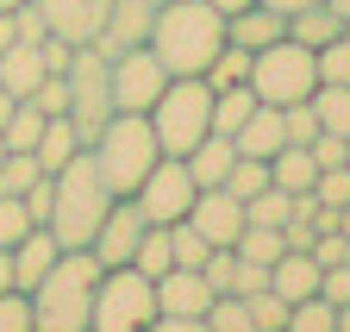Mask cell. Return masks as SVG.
Masks as SVG:
<instances>
[{"mask_svg": "<svg viewBox=\"0 0 350 332\" xmlns=\"http://www.w3.org/2000/svg\"><path fill=\"white\" fill-rule=\"evenodd\" d=\"M144 44L169 75H206V63L226 51V13H213L206 0H163Z\"/></svg>", "mask_w": 350, "mask_h": 332, "instance_id": "1", "label": "cell"}, {"mask_svg": "<svg viewBox=\"0 0 350 332\" xmlns=\"http://www.w3.org/2000/svg\"><path fill=\"white\" fill-rule=\"evenodd\" d=\"M94 282H100V257L94 251H63L57 270L25 295L31 301V332H88Z\"/></svg>", "mask_w": 350, "mask_h": 332, "instance_id": "2", "label": "cell"}, {"mask_svg": "<svg viewBox=\"0 0 350 332\" xmlns=\"http://www.w3.org/2000/svg\"><path fill=\"white\" fill-rule=\"evenodd\" d=\"M51 182H57V201H51V232H57V244H63V251H88L94 232H100V220H107V207H113V188L100 182V170H94V157H88V151H75Z\"/></svg>", "mask_w": 350, "mask_h": 332, "instance_id": "3", "label": "cell"}, {"mask_svg": "<svg viewBox=\"0 0 350 332\" xmlns=\"http://www.w3.org/2000/svg\"><path fill=\"white\" fill-rule=\"evenodd\" d=\"M88 157H94L100 182L113 188V201L119 194H138V182L157 170V157H163V144L150 132V113H113L107 126H100V138L88 144Z\"/></svg>", "mask_w": 350, "mask_h": 332, "instance_id": "4", "label": "cell"}, {"mask_svg": "<svg viewBox=\"0 0 350 332\" xmlns=\"http://www.w3.org/2000/svg\"><path fill=\"white\" fill-rule=\"evenodd\" d=\"M150 132H157L163 157H188L213 132V81L206 75H169L157 107H150Z\"/></svg>", "mask_w": 350, "mask_h": 332, "instance_id": "5", "label": "cell"}, {"mask_svg": "<svg viewBox=\"0 0 350 332\" xmlns=\"http://www.w3.org/2000/svg\"><path fill=\"white\" fill-rule=\"evenodd\" d=\"M319 88V51L294 44V38H275L250 57V94L262 107H294V101H313Z\"/></svg>", "mask_w": 350, "mask_h": 332, "instance_id": "6", "label": "cell"}, {"mask_svg": "<svg viewBox=\"0 0 350 332\" xmlns=\"http://www.w3.org/2000/svg\"><path fill=\"white\" fill-rule=\"evenodd\" d=\"M157 320V282L144 270H100L94 282V314H88V332H150Z\"/></svg>", "mask_w": 350, "mask_h": 332, "instance_id": "7", "label": "cell"}, {"mask_svg": "<svg viewBox=\"0 0 350 332\" xmlns=\"http://www.w3.org/2000/svg\"><path fill=\"white\" fill-rule=\"evenodd\" d=\"M63 81H69V107H63V113H69V126H75L81 144H94L100 126L113 119V63H107L94 44H75Z\"/></svg>", "mask_w": 350, "mask_h": 332, "instance_id": "8", "label": "cell"}, {"mask_svg": "<svg viewBox=\"0 0 350 332\" xmlns=\"http://www.w3.org/2000/svg\"><path fill=\"white\" fill-rule=\"evenodd\" d=\"M194 176H188V163L182 157H157V170L138 182V214L150 220V226H175V220H188V207H194Z\"/></svg>", "mask_w": 350, "mask_h": 332, "instance_id": "9", "label": "cell"}, {"mask_svg": "<svg viewBox=\"0 0 350 332\" xmlns=\"http://www.w3.org/2000/svg\"><path fill=\"white\" fill-rule=\"evenodd\" d=\"M107 63H113V113H150L157 94H163V81H169V69L157 63V51L138 44V51H119Z\"/></svg>", "mask_w": 350, "mask_h": 332, "instance_id": "10", "label": "cell"}, {"mask_svg": "<svg viewBox=\"0 0 350 332\" xmlns=\"http://www.w3.org/2000/svg\"><path fill=\"white\" fill-rule=\"evenodd\" d=\"M144 214H138V201L131 194H119L113 207H107V220H100V232H94V244L88 251L100 257V270H119V264H131V251H138V238H144Z\"/></svg>", "mask_w": 350, "mask_h": 332, "instance_id": "11", "label": "cell"}, {"mask_svg": "<svg viewBox=\"0 0 350 332\" xmlns=\"http://www.w3.org/2000/svg\"><path fill=\"white\" fill-rule=\"evenodd\" d=\"M150 19H157V0H107V19L94 31V51L100 57H119V51H138L150 38Z\"/></svg>", "mask_w": 350, "mask_h": 332, "instance_id": "12", "label": "cell"}, {"mask_svg": "<svg viewBox=\"0 0 350 332\" xmlns=\"http://www.w3.org/2000/svg\"><path fill=\"white\" fill-rule=\"evenodd\" d=\"M188 226L206 244H238V232H244V201L226 194V188H200L194 207H188Z\"/></svg>", "mask_w": 350, "mask_h": 332, "instance_id": "13", "label": "cell"}, {"mask_svg": "<svg viewBox=\"0 0 350 332\" xmlns=\"http://www.w3.org/2000/svg\"><path fill=\"white\" fill-rule=\"evenodd\" d=\"M7 251H13V288H19V295H31V288L57 270L63 244H57V232H51V226H31L19 244H7Z\"/></svg>", "mask_w": 350, "mask_h": 332, "instance_id": "14", "label": "cell"}, {"mask_svg": "<svg viewBox=\"0 0 350 332\" xmlns=\"http://www.w3.org/2000/svg\"><path fill=\"white\" fill-rule=\"evenodd\" d=\"M31 7L44 13V25L57 38H69V44H94V31L107 19V0H31Z\"/></svg>", "mask_w": 350, "mask_h": 332, "instance_id": "15", "label": "cell"}, {"mask_svg": "<svg viewBox=\"0 0 350 332\" xmlns=\"http://www.w3.org/2000/svg\"><path fill=\"white\" fill-rule=\"evenodd\" d=\"M213 307V288H206V276L200 270H163L157 276V314H182V320H200Z\"/></svg>", "mask_w": 350, "mask_h": 332, "instance_id": "16", "label": "cell"}, {"mask_svg": "<svg viewBox=\"0 0 350 332\" xmlns=\"http://www.w3.org/2000/svg\"><path fill=\"white\" fill-rule=\"evenodd\" d=\"M232 144H238V157H262V163H269L282 144H288V132H282V107H250V119H244V126L232 132Z\"/></svg>", "mask_w": 350, "mask_h": 332, "instance_id": "17", "label": "cell"}, {"mask_svg": "<svg viewBox=\"0 0 350 332\" xmlns=\"http://www.w3.org/2000/svg\"><path fill=\"white\" fill-rule=\"evenodd\" d=\"M226 38H232V44H244V51H262V44H275V38H288V19H282L275 7H262V0H250L244 13L226 19Z\"/></svg>", "mask_w": 350, "mask_h": 332, "instance_id": "18", "label": "cell"}, {"mask_svg": "<svg viewBox=\"0 0 350 332\" xmlns=\"http://www.w3.org/2000/svg\"><path fill=\"white\" fill-rule=\"evenodd\" d=\"M182 163H188L194 188H219V182L232 176V163H238V144H232L226 132H206V138H200V144H194V151H188Z\"/></svg>", "mask_w": 350, "mask_h": 332, "instance_id": "19", "label": "cell"}, {"mask_svg": "<svg viewBox=\"0 0 350 332\" xmlns=\"http://www.w3.org/2000/svg\"><path fill=\"white\" fill-rule=\"evenodd\" d=\"M51 75L44 69V57H38V44H25V38H13L7 51H0V88H7L13 101H31V88Z\"/></svg>", "mask_w": 350, "mask_h": 332, "instance_id": "20", "label": "cell"}, {"mask_svg": "<svg viewBox=\"0 0 350 332\" xmlns=\"http://www.w3.org/2000/svg\"><path fill=\"white\" fill-rule=\"evenodd\" d=\"M269 288L282 301H306V295H319V257L313 251H282L269 264Z\"/></svg>", "mask_w": 350, "mask_h": 332, "instance_id": "21", "label": "cell"}, {"mask_svg": "<svg viewBox=\"0 0 350 332\" xmlns=\"http://www.w3.org/2000/svg\"><path fill=\"white\" fill-rule=\"evenodd\" d=\"M75 151H88V144L75 138V126H69V113H51V119H44V132H38V144H31V157H38V170H44V176H57V170H63V163H69Z\"/></svg>", "mask_w": 350, "mask_h": 332, "instance_id": "22", "label": "cell"}, {"mask_svg": "<svg viewBox=\"0 0 350 332\" xmlns=\"http://www.w3.org/2000/svg\"><path fill=\"white\" fill-rule=\"evenodd\" d=\"M338 31H344V19H338L332 0H313V7L288 13V38H294V44H306V51H325Z\"/></svg>", "mask_w": 350, "mask_h": 332, "instance_id": "23", "label": "cell"}, {"mask_svg": "<svg viewBox=\"0 0 350 332\" xmlns=\"http://www.w3.org/2000/svg\"><path fill=\"white\" fill-rule=\"evenodd\" d=\"M269 182L288 188V194H313V182H319L313 151H306V144H282V151L269 157Z\"/></svg>", "mask_w": 350, "mask_h": 332, "instance_id": "24", "label": "cell"}, {"mask_svg": "<svg viewBox=\"0 0 350 332\" xmlns=\"http://www.w3.org/2000/svg\"><path fill=\"white\" fill-rule=\"evenodd\" d=\"M313 113H319V132L350 138V81H319L313 88Z\"/></svg>", "mask_w": 350, "mask_h": 332, "instance_id": "25", "label": "cell"}, {"mask_svg": "<svg viewBox=\"0 0 350 332\" xmlns=\"http://www.w3.org/2000/svg\"><path fill=\"white\" fill-rule=\"evenodd\" d=\"M250 107H256V94H250V81H238V88H213V132H238L244 119H250Z\"/></svg>", "mask_w": 350, "mask_h": 332, "instance_id": "26", "label": "cell"}, {"mask_svg": "<svg viewBox=\"0 0 350 332\" xmlns=\"http://www.w3.org/2000/svg\"><path fill=\"white\" fill-rule=\"evenodd\" d=\"M232 251H238L244 264H262V270H269V264H275V257L288 251V238H282V226H244Z\"/></svg>", "mask_w": 350, "mask_h": 332, "instance_id": "27", "label": "cell"}, {"mask_svg": "<svg viewBox=\"0 0 350 332\" xmlns=\"http://www.w3.org/2000/svg\"><path fill=\"white\" fill-rule=\"evenodd\" d=\"M288 214H294V194L288 188H262V194H250L244 201V226H288Z\"/></svg>", "mask_w": 350, "mask_h": 332, "instance_id": "28", "label": "cell"}, {"mask_svg": "<svg viewBox=\"0 0 350 332\" xmlns=\"http://www.w3.org/2000/svg\"><path fill=\"white\" fill-rule=\"evenodd\" d=\"M131 270H144L150 282H157L163 270H175V257H169V226H144L138 251H131Z\"/></svg>", "mask_w": 350, "mask_h": 332, "instance_id": "29", "label": "cell"}, {"mask_svg": "<svg viewBox=\"0 0 350 332\" xmlns=\"http://www.w3.org/2000/svg\"><path fill=\"white\" fill-rule=\"evenodd\" d=\"M250 57H256V51H244V44H232V38H226V51L206 63V81H213V88H238V81H250Z\"/></svg>", "mask_w": 350, "mask_h": 332, "instance_id": "30", "label": "cell"}, {"mask_svg": "<svg viewBox=\"0 0 350 332\" xmlns=\"http://www.w3.org/2000/svg\"><path fill=\"white\" fill-rule=\"evenodd\" d=\"M288 332H338V307L325 295H306L288 307Z\"/></svg>", "mask_w": 350, "mask_h": 332, "instance_id": "31", "label": "cell"}, {"mask_svg": "<svg viewBox=\"0 0 350 332\" xmlns=\"http://www.w3.org/2000/svg\"><path fill=\"white\" fill-rule=\"evenodd\" d=\"M206 332H256L250 301H244V295H213V307H206Z\"/></svg>", "mask_w": 350, "mask_h": 332, "instance_id": "32", "label": "cell"}, {"mask_svg": "<svg viewBox=\"0 0 350 332\" xmlns=\"http://www.w3.org/2000/svg\"><path fill=\"white\" fill-rule=\"evenodd\" d=\"M44 119H51V113H38L31 101H19V107H13V119L0 126V138H7V151H31V144H38V132H44Z\"/></svg>", "mask_w": 350, "mask_h": 332, "instance_id": "33", "label": "cell"}, {"mask_svg": "<svg viewBox=\"0 0 350 332\" xmlns=\"http://www.w3.org/2000/svg\"><path fill=\"white\" fill-rule=\"evenodd\" d=\"M219 188H226V194H238V201H250V194H262V188H269V163H262V157H238V163H232V176L219 182Z\"/></svg>", "mask_w": 350, "mask_h": 332, "instance_id": "34", "label": "cell"}, {"mask_svg": "<svg viewBox=\"0 0 350 332\" xmlns=\"http://www.w3.org/2000/svg\"><path fill=\"white\" fill-rule=\"evenodd\" d=\"M206 251H213V244H206L188 220H175V226H169V257L182 264V270H200V264H206Z\"/></svg>", "mask_w": 350, "mask_h": 332, "instance_id": "35", "label": "cell"}, {"mask_svg": "<svg viewBox=\"0 0 350 332\" xmlns=\"http://www.w3.org/2000/svg\"><path fill=\"white\" fill-rule=\"evenodd\" d=\"M244 301H250L256 332H288V307H294V301H282L275 288H256V295H244Z\"/></svg>", "mask_w": 350, "mask_h": 332, "instance_id": "36", "label": "cell"}, {"mask_svg": "<svg viewBox=\"0 0 350 332\" xmlns=\"http://www.w3.org/2000/svg\"><path fill=\"white\" fill-rule=\"evenodd\" d=\"M38 176H44V170H38L31 151H7V163H0V194H25Z\"/></svg>", "mask_w": 350, "mask_h": 332, "instance_id": "37", "label": "cell"}, {"mask_svg": "<svg viewBox=\"0 0 350 332\" xmlns=\"http://www.w3.org/2000/svg\"><path fill=\"white\" fill-rule=\"evenodd\" d=\"M282 132H288V144H313V138H319V113H313V101L282 107Z\"/></svg>", "mask_w": 350, "mask_h": 332, "instance_id": "38", "label": "cell"}, {"mask_svg": "<svg viewBox=\"0 0 350 332\" xmlns=\"http://www.w3.org/2000/svg\"><path fill=\"white\" fill-rule=\"evenodd\" d=\"M31 232V214H25V201L19 194H0V244H19Z\"/></svg>", "mask_w": 350, "mask_h": 332, "instance_id": "39", "label": "cell"}, {"mask_svg": "<svg viewBox=\"0 0 350 332\" xmlns=\"http://www.w3.org/2000/svg\"><path fill=\"white\" fill-rule=\"evenodd\" d=\"M319 81H350V31H338L319 51Z\"/></svg>", "mask_w": 350, "mask_h": 332, "instance_id": "40", "label": "cell"}, {"mask_svg": "<svg viewBox=\"0 0 350 332\" xmlns=\"http://www.w3.org/2000/svg\"><path fill=\"white\" fill-rule=\"evenodd\" d=\"M313 201H319V207H350V170H344V163H338V170H319Z\"/></svg>", "mask_w": 350, "mask_h": 332, "instance_id": "41", "label": "cell"}, {"mask_svg": "<svg viewBox=\"0 0 350 332\" xmlns=\"http://www.w3.org/2000/svg\"><path fill=\"white\" fill-rule=\"evenodd\" d=\"M31 107H38V113H63V107H69V81H63V75H44L38 88H31Z\"/></svg>", "mask_w": 350, "mask_h": 332, "instance_id": "42", "label": "cell"}, {"mask_svg": "<svg viewBox=\"0 0 350 332\" xmlns=\"http://www.w3.org/2000/svg\"><path fill=\"white\" fill-rule=\"evenodd\" d=\"M38 57H44V69H51V75H63L69 57H75V44H69V38H57V31H44V38H38Z\"/></svg>", "mask_w": 350, "mask_h": 332, "instance_id": "43", "label": "cell"}, {"mask_svg": "<svg viewBox=\"0 0 350 332\" xmlns=\"http://www.w3.org/2000/svg\"><path fill=\"white\" fill-rule=\"evenodd\" d=\"M313 257H319V270L350 264V238H344V232H319V238H313Z\"/></svg>", "mask_w": 350, "mask_h": 332, "instance_id": "44", "label": "cell"}, {"mask_svg": "<svg viewBox=\"0 0 350 332\" xmlns=\"http://www.w3.org/2000/svg\"><path fill=\"white\" fill-rule=\"evenodd\" d=\"M0 332H31V301L25 295H0Z\"/></svg>", "mask_w": 350, "mask_h": 332, "instance_id": "45", "label": "cell"}, {"mask_svg": "<svg viewBox=\"0 0 350 332\" xmlns=\"http://www.w3.org/2000/svg\"><path fill=\"white\" fill-rule=\"evenodd\" d=\"M319 295H325L332 307H344V301H350V264H332V270H319Z\"/></svg>", "mask_w": 350, "mask_h": 332, "instance_id": "46", "label": "cell"}, {"mask_svg": "<svg viewBox=\"0 0 350 332\" xmlns=\"http://www.w3.org/2000/svg\"><path fill=\"white\" fill-rule=\"evenodd\" d=\"M44 31H51V25H44V13L31 7V0H25V7H13V38H25V44H38Z\"/></svg>", "mask_w": 350, "mask_h": 332, "instance_id": "47", "label": "cell"}, {"mask_svg": "<svg viewBox=\"0 0 350 332\" xmlns=\"http://www.w3.org/2000/svg\"><path fill=\"white\" fill-rule=\"evenodd\" d=\"M150 332H206V314H200V320H182V314H157V320H150Z\"/></svg>", "mask_w": 350, "mask_h": 332, "instance_id": "48", "label": "cell"}, {"mask_svg": "<svg viewBox=\"0 0 350 332\" xmlns=\"http://www.w3.org/2000/svg\"><path fill=\"white\" fill-rule=\"evenodd\" d=\"M0 295H19V288H13V251H7V244H0Z\"/></svg>", "mask_w": 350, "mask_h": 332, "instance_id": "49", "label": "cell"}, {"mask_svg": "<svg viewBox=\"0 0 350 332\" xmlns=\"http://www.w3.org/2000/svg\"><path fill=\"white\" fill-rule=\"evenodd\" d=\"M262 7H275V13L288 19V13H300V7H313V0H262Z\"/></svg>", "mask_w": 350, "mask_h": 332, "instance_id": "50", "label": "cell"}, {"mask_svg": "<svg viewBox=\"0 0 350 332\" xmlns=\"http://www.w3.org/2000/svg\"><path fill=\"white\" fill-rule=\"evenodd\" d=\"M206 7H213V13H226V19H232V13H244V7H250V0H206Z\"/></svg>", "mask_w": 350, "mask_h": 332, "instance_id": "51", "label": "cell"}, {"mask_svg": "<svg viewBox=\"0 0 350 332\" xmlns=\"http://www.w3.org/2000/svg\"><path fill=\"white\" fill-rule=\"evenodd\" d=\"M13 44V13H0V51Z\"/></svg>", "mask_w": 350, "mask_h": 332, "instance_id": "52", "label": "cell"}, {"mask_svg": "<svg viewBox=\"0 0 350 332\" xmlns=\"http://www.w3.org/2000/svg\"><path fill=\"white\" fill-rule=\"evenodd\" d=\"M13 107H19V101H13L7 88H0V126H7V119H13Z\"/></svg>", "mask_w": 350, "mask_h": 332, "instance_id": "53", "label": "cell"}, {"mask_svg": "<svg viewBox=\"0 0 350 332\" xmlns=\"http://www.w3.org/2000/svg\"><path fill=\"white\" fill-rule=\"evenodd\" d=\"M338 332H350V301H344V307H338Z\"/></svg>", "mask_w": 350, "mask_h": 332, "instance_id": "54", "label": "cell"}, {"mask_svg": "<svg viewBox=\"0 0 350 332\" xmlns=\"http://www.w3.org/2000/svg\"><path fill=\"white\" fill-rule=\"evenodd\" d=\"M332 7H338V19H344V25H350V0H332Z\"/></svg>", "mask_w": 350, "mask_h": 332, "instance_id": "55", "label": "cell"}, {"mask_svg": "<svg viewBox=\"0 0 350 332\" xmlns=\"http://www.w3.org/2000/svg\"><path fill=\"white\" fill-rule=\"evenodd\" d=\"M13 7H25V0H0V13H13Z\"/></svg>", "mask_w": 350, "mask_h": 332, "instance_id": "56", "label": "cell"}, {"mask_svg": "<svg viewBox=\"0 0 350 332\" xmlns=\"http://www.w3.org/2000/svg\"><path fill=\"white\" fill-rule=\"evenodd\" d=\"M0 163H7V138H0Z\"/></svg>", "mask_w": 350, "mask_h": 332, "instance_id": "57", "label": "cell"}, {"mask_svg": "<svg viewBox=\"0 0 350 332\" xmlns=\"http://www.w3.org/2000/svg\"><path fill=\"white\" fill-rule=\"evenodd\" d=\"M344 170H350V157H344Z\"/></svg>", "mask_w": 350, "mask_h": 332, "instance_id": "58", "label": "cell"}, {"mask_svg": "<svg viewBox=\"0 0 350 332\" xmlns=\"http://www.w3.org/2000/svg\"><path fill=\"white\" fill-rule=\"evenodd\" d=\"M157 7H163V0H157Z\"/></svg>", "mask_w": 350, "mask_h": 332, "instance_id": "59", "label": "cell"}, {"mask_svg": "<svg viewBox=\"0 0 350 332\" xmlns=\"http://www.w3.org/2000/svg\"><path fill=\"white\" fill-rule=\"evenodd\" d=\"M344 31H350V25H344Z\"/></svg>", "mask_w": 350, "mask_h": 332, "instance_id": "60", "label": "cell"}]
</instances>
